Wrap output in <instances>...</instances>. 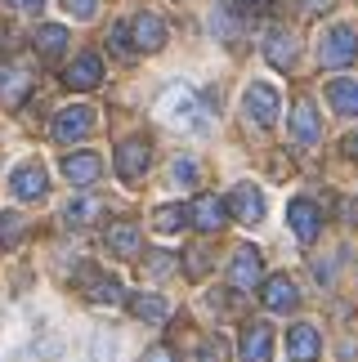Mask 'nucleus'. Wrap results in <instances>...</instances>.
Instances as JSON below:
<instances>
[{"label":"nucleus","mask_w":358,"mask_h":362,"mask_svg":"<svg viewBox=\"0 0 358 362\" xmlns=\"http://www.w3.org/2000/svg\"><path fill=\"white\" fill-rule=\"evenodd\" d=\"M318 63L323 67H350V63H358V32L354 27H332L323 40H318Z\"/></svg>","instance_id":"nucleus-2"},{"label":"nucleus","mask_w":358,"mask_h":362,"mask_svg":"<svg viewBox=\"0 0 358 362\" xmlns=\"http://www.w3.org/2000/svg\"><path fill=\"white\" fill-rule=\"evenodd\" d=\"M291 134H296V144H318V139H323V121H318V112H313L309 99H296V107H291Z\"/></svg>","instance_id":"nucleus-19"},{"label":"nucleus","mask_w":358,"mask_h":362,"mask_svg":"<svg viewBox=\"0 0 358 362\" xmlns=\"http://www.w3.org/2000/svg\"><path fill=\"white\" fill-rule=\"evenodd\" d=\"M345 157H358V130H354V134L345 139Z\"/></svg>","instance_id":"nucleus-38"},{"label":"nucleus","mask_w":358,"mask_h":362,"mask_svg":"<svg viewBox=\"0 0 358 362\" xmlns=\"http://www.w3.org/2000/svg\"><path fill=\"white\" fill-rule=\"evenodd\" d=\"M103 238H108V250L121 255V259H134V255H139V228L126 224V219H121V224H108Z\"/></svg>","instance_id":"nucleus-21"},{"label":"nucleus","mask_w":358,"mask_h":362,"mask_svg":"<svg viewBox=\"0 0 358 362\" xmlns=\"http://www.w3.org/2000/svg\"><path fill=\"white\" fill-rule=\"evenodd\" d=\"M242 107H246V121H255L260 130H273V121H278V90L265 86V81H251Z\"/></svg>","instance_id":"nucleus-4"},{"label":"nucleus","mask_w":358,"mask_h":362,"mask_svg":"<svg viewBox=\"0 0 358 362\" xmlns=\"http://www.w3.org/2000/svg\"><path fill=\"white\" fill-rule=\"evenodd\" d=\"M81 291H86L90 304H121V300H126V291H121L117 277L94 273V269H81Z\"/></svg>","instance_id":"nucleus-13"},{"label":"nucleus","mask_w":358,"mask_h":362,"mask_svg":"<svg viewBox=\"0 0 358 362\" xmlns=\"http://www.w3.org/2000/svg\"><path fill=\"white\" fill-rule=\"evenodd\" d=\"M9 5H13V9H27V13H36L40 5H45V0H9Z\"/></svg>","instance_id":"nucleus-37"},{"label":"nucleus","mask_w":358,"mask_h":362,"mask_svg":"<svg viewBox=\"0 0 358 362\" xmlns=\"http://www.w3.org/2000/svg\"><path fill=\"white\" fill-rule=\"evenodd\" d=\"M188 224V211L184 206H157V215H153V228L157 233H179Z\"/></svg>","instance_id":"nucleus-27"},{"label":"nucleus","mask_w":358,"mask_h":362,"mask_svg":"<svg viewBox=\"0 0 358 362\" xmlns=\"http://www.w3.org/2000/svg\"><path fill=\"white\" fill-rule=\"evenodd\" d=\"M188 273H192V277H202V273H206V250H202V246H197V250H188Z\"/></svg>","instance_id":"nucleus-35"},{"label":"nucleus","mask_w":358,"mask_h":362,"mask_svg":"<svg viewBox=\"0 0 358 362\" xmlns=\"http://www.w3.org/2000/svg\"><path fill=\"white\" fill-rule=\"evenodd\" d=\"M130 313L139 317V322H166L171 317V304L153 296V291H139V296H130Z\"/></svg>","instance_id":"nucleus-23"},{"label":"nucleus","mask_w":358,"mask_h":362,"mask_svg":"<svg viewBox=\"0 0 358 362\" xmlns=\"http://www.w3.org/2000/svg\"><path fill=\"white\" fill-rule=\"evenodd\" d=\"M224 358H229L224 340H219V336H206V340H202V349H197V358H192V362H224Z\"/></svg>","instance_id":"nucleus-31"},{"label":"nucleus","mask_w":358,"mask_h":362,"mask_svg":"<svg viewBox=\"0 0 358 362\" xmlns=\"http://www.w3.org/2000/svg\"><path fill=\"white\" fill-rule=\"evenodd\" d=\"M63 175H67V184H94V179L103 175V161H99V152H67L63 157Z\"/></svg>","instance_id":"nucleus-17"},{"label":"nucleus","mask_w":358,"mask_h":362,"mask_svg":"<svg viewBox=\"0 0 358 362\" xmlns=\"http://www.w3.org/2000/svg\"><path fill=\"white\" fill-rule=\"evenodd\" d=\"M9 188H13V197H18V202H40V197L50 192V175H45V165H40V161L18 165V170H13V179H9Z\"/></svg>","instance_id":"nucleus-9"},{"label":"nucleus","mask_w":358,"mask_h":362,"mask_svg":"<svg viewBox=\"0 0 358 362\" xmlns=\"http://www.w3.org/2000/svg\"><path fill=\"white\" fill-rule=\"evenodd\" d=\"M229 282H233V291H251V286L265 282V259H260V250L242 246L238 255H233V264H229Z\"/></svg>","instance_id":"nucleus-10"},{"label":"nucleus","mask_w":358,"mask_h":362,"mask_svg":"<svg viewBox=\"0 0 358 362\" xmlns=\"http://www.w3.org/2000/svg\"><path fill=\"white\" fill-rule=\"evenodd\" d=\"M238 358L242 362H273V331H269V322H246L242 327Z\"/></svg>","instance_id":"nucleus-11"},{"label":"nucleus","mask_w":358,"mask_h":362,"mask_svg":"<svg viewBox=\"0 0 358 362\" xmlns=\"http://www.w3.org/2000/svg\"><path fill=\"white\" fill-rule=\"evenodd\" d=\"M148 161H153V148H148L144 139H126V144L117 148V175L126 179V184H134V179L148 170Z\"/></svg>","instance_id":"nucleus-12"},{"label":"nucleus","mask_w":358,"mask_h":362,"mask_svg":"<svg viewBox=\"0 0 358 362\" xmlns=\"http://www.w3.org/2000/svg\"><path fill=\"white\" fill-rule=\"evenodd\" d=\"M144 362H175V354H171V349H148Z\"/></svg>","instance_id":"nucleus-36"},{"label":"nucleus","mask_w":358,"mask_h":362,"mask_svg":"<svg viewBox=\"0 0 358 362\" xmlns=\"http://www.w3.org/2000/svg\"><path fill=\"white\" fill-rule=\"evenodd\" d=\"M108 49L121 54V59H126V54L134 49V45H130V27H126V23H117V27H112V36H108Z\"/></svg>","instance_id":"nucleus-32"},{"label":"nucleus","mask_w":358,"mask_h":362,"mask_svg":"<svg viewBox=\"0 0 358 362\" xmlns=\"http://www.w3.org/2000/svg\"><path fill=\"white\" fill-rule=\"evenodd\" d=\"M238 27H242V13H238V9H233L229 0H224V5L215 9V32L224 36V40H233V36H238Z\"/></svg>","instance_id":"nucleus-28"},{"label":"nucleus","mask_w":358,"mask_h":362,"mask_svg":"<svg viewBox=\"0 0 358 362\" xmlns=\"http://www.w3.org/2000/svg\"><path fill=\"white\" fill-rule=\"evenodd\" d=\"M318 354H323V340H318V331H313V327L300 322V327L287 331V358H291V362H313Z\"/></svg>","instance_id":"nucleus-18"},{"label":"nucleus","mask_w":358,"mask_h":362,"mask_svg":"<svg viewBox=\"0 0 358 362\" xmlns=\"http://www.w3.org/2000/svg\"><path fill=\"white\" fill-rule=\"evenodd\" d=\"M32 45H36V54H45V59H59V54L67 49V27H59V23H40L36 36H32Z\"/></svg>","instance_id":"nucleus-24"},{"label":"nucleus","mask_w":358,"mask_h":362,"mask_svg":"<svg viewBox=\"0 0 358 362\" xmlns=\"http://www.w3.org/2000/svg\"><path fill=\"white\" fill-rule=\"evenodd\" d=\"M327 99L340 117H358V81L354 76H336L332 86H327Z\"/></svg>","instance_id":"nucleus-22"},{"label":"nucleus","mask_w":358,"mask_h":362,"mask_svg":"<svg viewBox=\"0 0 358 362\" xmlns=\"http://www.w3.org/2000/svg\"><path fill=\"white\" fill-rule=\"evenodd\" d=\"M197 175H202V165L192 161V157H175V165H171V179H175L179 188H192V184H197Z\"/></svg>","instance_id":"nucleus-30"},{"label":"nucleus","mask_w":358,"mask_h":362,"mask_svg":"<svg viewBox=\"0 0 358 362\" xmlns=\"http://www.w3.org/2000/svg\"><path fill=\"white\" fill-rule=\"evenodd\" d=\"M229 215L238 219V224H260V219H265V192H260L255 184H238L229 192Z\"/></svg>","instance_id":"nucleus-7"},{"label":"nucleus","mask_w":358,"mask_h":362,"mask_svg":"<svg viewBox=\"0 0 358 362\" xmlns=\"http://www.w3.org/2000/svg\"><path fill=\"white\" fill-rule=\"evenodd\" d=\"M27 238V219L18 211H5L0 215V246H18Z\"/></svg>","instance_id":"nucleus-26"},{"label":"nucleus","mask_w":358,"mask_h":362,"mask_svg":"<svg viewBox=\"0 0 358 362\" xmlns=\"http://www.w3.org/2000/svg\"><path fill=\"white\" fill-rule=\"evenodd\" d=\"M175 255H171V250H148V255H144V273L148 277H166V273H175Z\"/></svg>","instance_id":"nucleus-29"},{"label":"nucleus","mask_w":358,"mask_h":362,"mask_svg":"<svg viewBox=\"0 0 358 362\" xmlns=\"http://www.w3.org/2000/svg\"><path fill=\"white\" fill-rule=\"evenodd\" d=\"M32 86H36L32 67H23L13 59H0V103L5 107H23V99L32 94Z\"/></svg>","instance_id":"nucleus-3"},{"label":"nucleus","mask_w":358,"mask_h":362,"mask_svg":"<svg viewBox=\"0 0 358 362\" xmlns=\"http://www.w3.org/2000/svg\"><path fill=\"white\" fill-rule=\"evenodd\" d=\"M63 81H67L72 90H94V86L103 81V59H99V54H76V59L67 63Z\"/></svg>","instance_id":"nucleus-15"},{"label":"nucleus","mask_w":358,"mask_h":362,"mask_svg":"<svg viewBox=\"0 0 358 362\" xmlns=\"http://www.w3.org/2000/svg\"><path fill=\"white\" fill-rule=\"evenodd\" d=\"M296 54H300V40L287 32V27L269 32V40H265V59H269L273 67H291V63H296Z\"/></svg>","instance_id":"nucleus-20"},{"label":"nucleus","mask_w":358,"mask_h":362,"mask_svg":"<svg viewBox=\"0 0 358 362\" xmlns=\"http://www.w3.org/2000/svg\"><path fill=\"white\" fill-rule=\"evenodd\" d=\"M157 117L166 121V125H184V130H202V107L197 99L184 90V86H171L166 94H161V103H157Z\"/></svg>","instance_id":"nucleus-1"},{"label":"nucleus","mask_w":358,"mask_h":362,"mask_svg":"<svg viewBox=\"0 0 358 362\" xmlns=\"http://www.w3.org/2000/svg\"><path fill=\"white\" fill-rule=\"evenodd\" d=\"M90 130H94V107H86V103L63 107V112L54 117V125H50V134L59 139V144H76V139H86Z\"/></svg>","instance_id":"nucleus-5"},{"label":"nucleus","mask_w":358,"mask_h":362,"mask_svg":"<svg viewBox=\"0 0 358 362\" xmlns=\"http://www.w3.org/2000/svg\"><path fill=\"white\" fill-rule=\"evenodd\" d=\"M130 45L144 49V54H157L166 45V23H161L157 13H139V18L130 23Z\"/></svg>","instance_id":"nucleus-14"},{"label":"nucleus","mask_w":358,"mask_h":362,"mask_svg":"<svg viewBox=\"0 0 358 362\" xmlns=\"http://www.w3.org/2000/svg\"><path fill=\"white\" fill-rule=\"evenodd\" d=\"M63 219L72 228H86L90 219H99V202H94V197H72V202H67V211H63Z\"/></svg>","instance_id":"nucleus-25"},{"label":"nucleus","mask_w":358,"mask_h":362,"mask_svg":"<svg viewBox=\"0 0 358 362\" xmlns=\"http://www.w3.org/2000/svg\"><path fill=\"white\" fill-rule=\"evenodd\" d=\"M332 5H336V0H300V13H305V18H323Z\"/></svg>","instance_id":"nucleus-34"},{"label":"nucleus","mask_w":358,"mask_h":362,"mask_svg":"<svg viewBox=\"0 0 358 362\" xmlns=\"http://www.w3.org/2000/svg\"><path fill=\"white\" fill-rule=\"evenodd\" d=\"M287 224H291V233H296V242H313L323 233V211L313 206L309 197H296L291 206H287Z\"/></svg>","instance_id":"nucleus-8"},{"label":"nucleus","mask_w":358,"mask_h":362,"mask_svg":"<svg viewBox=\"0 0 358 362\" xmlns=\"http://www.w3.org/2000/svg\"><path fill=\"white\" fill-rule=\"evenodd\" d=\"M265 309H273V313H287V309H296L300 304V291H296V282L287 273H278V277H265Z\"/></svg>","instance_id":"nucleus-16"},{"label":"nucleus","mask_w":358,"mask_h":362,"mask_svg":"<svg viewBox=\"0 0 358 362\" xmlns=\"http://www.w3.org/2000/svg\"><path fill=\"white\" fill-rule=\"evenodd\" d=\"M63 5H67V13H72V18H94L99 0H63Z\"/></svg>","instance_id":"nucleus-33"},{"label":"nucleus","mask_w":358,"mask_h":362,"mask_svg":"<svg viewBox=\"0 0 358 362\" xmlns=\"http://www.w3.org/2000/svg\"><path fill=\"white\" fill-rule=\"evenodd\" d=\"M242 5H251V9H265V5H273V0H242Z\"/></svg>","instance_id":"nucleus-39"},{"label":"nucleus","mask_w":358,"mask_h":362,"mask_svg":"<svg viewBox=\"0 0 358 362\" xmlns=\"http://www.w3.org/2000/svg\"><path fill=\"white\" fill-rule=\"evenodd\" d=\"M188 224L211 238V233H219V228L229 224V206L219 202V197H211V192H202V197L188 206Z\"/></svg>","instance_id":"nucleus-6"}]
</instances>
